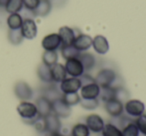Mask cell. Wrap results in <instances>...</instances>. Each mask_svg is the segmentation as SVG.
<instances>
[{
  "instance_id": "40",
  "label": "cell",
  "mask_w": 146,
  "mask_h": 136,
  "mask_svg": "<svg viewBox=\"0 0 146 136\" xmlns=\"http://www.w3.org/2000/svg\"><path fill=\"white\" fill-rule=\"evenodd\" d=\"M48 136H66V135L62 134L61 132H54V133H49Z\"/></svg>"
},
{
  "instance_id": "33",
  "label": "cell",
  "mask_w": 146,
  "mask_h": 136,
  "mask_svg": "<svg viewBox=\"0 0 146 136\" xmlns=\"http://www.w3.org/2000/svg\"><path fill=\"white\" fill-rule=\"evenodd\" d=\"M79 104L86 110H94L99 106V98L98 99H81Z\"/></svg>"
},
{
  "instance_id": "4",
  "label": "cell",
  "mask_w": 146,
  "mask_h": 136,
  "mask_svg": "<svg viewBox=\"0 0 146 136\" xmlns=\"http://www.w3.org/2000/svg\"><path fill=\"white\" fill-rule=\"evenodd\" d=\"M65 69H66L67 75H69L70 77H77L80 78L84 73V67L82 65L81 61L78 57H74V58L67 59L65 61Z\"/></svg>"
},
{
  "instance_id": "3",
  "label": "cell",
  "mask_w": 146,
  "mask_h": 136,
  "mask_svg": "<svg viewBox=\"0 0 146 136\" xmlns=\"http://www.w3.org/2000/svg\"><path fill=\"white\" fill-rule=\"evenodd\" d=\"M124 113L130 118H137L145 113V105L141 100L129 99L124 102Z\"/></svg>"
},
{
  "instance_id": "11",
  "label": "cell",
  "mask_w": 146,
  "mask_h": 136,
  "mask_svg": "<svg viewBox=\"0 0 146 136\" xmlns=\"http://www.w3.org/2000/svg\"><path fill=\"white\" fill-rule=\"evenodd\" d=\"M21 33L23 37L28 40H32L37 36V25L34 19L32 18H25L23 19L22 26L20 28Z\"/></svg>"
},
{
  "instance_id": "32",
  "label": "cell",
  "mask_w": 146,
  "mask_h": 136,
  "mask_svg": "<svg viewBox=\"0 0 146 136\" xmlns=\"http://www.w3.org/2000/svg\"><path fill=\"white\" fill-rule=\"evenodd\" d=\"M62 99L65 101V103L67 105H69L70 107L74 105H77L80 103L81 101V97L78 93H67V94H63L62 95Z\"/></svg>"
},
{
  "instance_id": "16",
  "label": "cell",
  "mask_w": 146,
  "mask_h": 136,
  "mask_svg": "<svg viewBox=\"0 0 146 136\" xmlns=\"http://www.w3.org/2000/svg\"><path fill=\"white\" fill-rule=\"evenodd\" d=\"M73 46L79 52H86L92 46V37L88 34H83V33L76 35L75 40L73 42Z\"/></svg>"
},
{
  "instance_id": "19",
  "label": "cell",
  "mask_w": 146,
  "mask_h": 136,
  "mask_svg": "<svg viewBox=\"0 0 146 136\" xmlns=\"http://www.w3.org/2000/svg\"><path fill=\"white\" fill-rule=\"evenodd\" d=\"M58 34L60 36L62 45H73V42L75 40V31L71 27L62 26L59 28Z\"/></svg>"
},
{
  "instance_id": "10",
  "label": "cell",
  "mask_w": 146,
  "mask_h": 136,
  "mask_svg": "<svg viewBox=\"0 0 146 136\" xmlns=\"http://www.w3.org/2000/svg\"><path fill=\"white\" fill-rule=\"evenodd\" d=\"M79 91L81 99H98L101 87L96 82H91V83L82 85Z\"/></svg>"
},
{
  "instance_id": "35",
  "label": "cell",
  "mask_w": 146,
  "mask_h": 136,
  "mask_svg": "<svg viewBox=\"0 0 146 136\" xmlns=\"http://www.w3.org/2000/svg\"><path fill=\"white\" fill-rule=\"evenodd\" d=\"M116 99L120 100L121 102L127 101V98L129 97V93L124 87H120V86H116V94H115Z\"/></svg>"
},
{
  "instance_id": "24",
  "label": "cell",
  "mask_w": 146,
  "mask_h": 136,
  "mask_svg": "<svg viewBox=\"0 0 146 136\" xmlns=\"http://www.w3.org/2000/svg\"><path fill=\"white\" fill-rule=\"evenodd\" d=\"M37 76L42 82L47 84L53 83L52 78H51V71H50V67L47 66V65L41 63L38 67H37Z\"/></svg>"
},
{
  "instance_id": "8",
  "label": "cell",
  "mask_w": 146,
  "mask_h": 136,
  "mask_svg": "<svg viewBox=\"0 0 146 136\" xmlns=\"http://www.w3.org/2000/svg\"><path fill=\"white\" fill-rule=\"evenodd\" d=\"M41 46L44 51H57L62 46L60 36L58 33H50L43 37L41 41Z\"/></svg>"
},
{
  "instance_id": "29",
  "label": "cell",
  "mask_w": 146,
  "mask_h": 136,
  "mask_svg": "<svg viewBox=\"0 0 146 136\" xmlns=\"http://www.w3.org/2000/svg\"><path fill=\"white\" fill-rule=\"evenodd\" d=\"M58 62V52L57 51H44L42 54V63L51 67Z\"/></svg>"
},
{
  "instance_id": "30",
  "label": "cell",
  "mask_w": 146,
  "mask_h": 136,
  "mask_svg": "<svg viewBox=\"0 0 146 136\" xmlns=\"http://www.w3.org/2000/svg\"><path fill=\"white\" fill-rule=\"evenodd\" d=\"M116 94V86H110V87H104L101 88L100 91V99L103 102H107L111 99H114Z\"/></svg>"
},
{
  "instance_id": "14",
  "label": "cell",
  "mask_w": 146,
  "mask_h": 136,
  "mask_svg": "<svg viewBox=\"0 0 146 136\" xmlns=\"http://www.w3.org/2000/svg\"><path fill=\"white\" fill-rule=\"evenodd\" d=\"M121 132L122 136H140L137 125L131 118H123L121 116Z\"/></svg>"
},
{
  "instance_id": "31",
  "label": "cell",
  "mask_w": 146,
  "mask_h": 136,
  "mask_svg": "<svg viewBox=\"0 0 146 136\" xmlns=\"http://www.w3.org/2000/svg\"><path fill=\"white\" fill-rule=\"evenodd\" d=\"M23 39H24V37H23L20 29H16V30H11V29H9L8 40L11 44L19 45L23 41Z\"/></svg>"
},
{
  "instance_id": "12",
  "label": "cell",
  "mask_w": 146,
  "mask_h": 136,
  "mask_svg": "<svg viewBox=\"0 0 146 136\" xmlns=\"http://www.w3.org/2000/svg\"><path fill=\"white\" fill-rule=\"evenodd\" d=\"M44 118V123H45V130L46 133H54V132H60L61 128H62V123H61L60 118L54 113L51 112Z\"/></svg>"
},
{
  "instance_id": "17",
  "label": "cell",
  "mask_w": 146,
  "mask_h": 136,
  "mask_svg": "<svg viewBox=\"0 0 146 136\" xmlns=\"http://www.w3.org/2000/svg\"><path fill=\"white\" fill-rule=\"evenodd\" d=\"M50 71L53 83H60L67 77V72L64 64H61L59 62L50 67Z\"/></svg>"
},
{
  "instance_id": "36",
  "label": "cell",
  "mask_w": 146,
  "mask_h": 136,
  "mask_svg": "<svg viewBox=\"0 0 146 136\" xmlns=\"http://www.w3.org/2000/svg\"><path fill=\"white\" fill-rule=\"evenodd\" d=\"M40 0H23V6L29 11H34L38 6Z\"/></svg>"
},
{
  "instance_id": "5",
  "label": "cell",
  "mask_w": 146,
  "mask_h": 136,
  "mask_svg": "<svg viewBox=\"0 0 146 136\" xmlns=\"http://www.w3.org/2000/svg\"><path fill=\"white\" fill-rule=\"evenodd\" d=\"M82 86L81 80L77 77H66L63 81L59 83V89L62 94L77 93Z\"/></svg>"
},
{
  "instance_id": "27",
  "label": "cell",
  "mask_w": 146,
  "mask_h": 136,
  "mask_svg": "<svg viewBox=\"0 0 146 136\" xmlns=\"http://www.w3.org/2000/svg\"><path fill=\"white\" fill-rule=\"evenodd\" d=\"M60 53L61 56L67 60V59L74 58V57H78L80 54V52L78 50H76L75 47L73 45H62L60 47Z\"/></svg>"
},
{
  "instance_id": "22",
  "label": "cell",
  "mask_w": 146,
  "mask_h": 136,
  "mask_svg": "<svg viewBox=\"0 0 146 136\" xmlns=\"http://www.w3.org/2000/svg\"><path fill=\"white\" fill-rule=\"evenodd\" d=\"M51 9H52V3L50 0H40L38 6L33 11V14L34 16L45 17L51 12Z\"/></svg>"
},
{
  "instance_id": "20",
  "label": "cell",
  "mask_w": 146,
  "mask_h": 136,
  "mask_svg": "<svg viewBox=\"0 0 146 136\" xmlns=\"http://www.w3.org/2000/svg\"><path fill=\"white\" fill-rule=\"evenodd\" d=\"M62 95L63 94H62V92L60 91L59 87H57V86L53 83L48 84V86L43 88V90H42V96H44L45 98H47V99L51 102L61 98Z\"/></svg>"
},
{
  "instance_id": "1",
  "label": "cell",
  "mask_w": 146,
  "mask_h": 136,
  "mask_svg": "<svg viewBox=\"0 0 146 136\" xmlns=\"http://www.w3.org/2000/svg\"><path fill=\"white\" fill-rule=\"evenodd\" d=\"M16 110L22 120L28 124H33L39 117H41L35 103L30 101H21L17 105Z\"/></svg>"
},
{
  "instance_id": "7",
  "label": "cell",
  "mask_w": 146,
  "mask_h": 136,
  "mask_svg": "<svg viewBox=\"0 0 146 136\" xmlns=\"http://www.w3.org/2000/svg\"><path fill=\"white\" fill-rule=\"evenodd\" d=\"M104 108L107 114L112 118H119L123 115L124 113V104L120 100L111 99L107 102H104Z\"/></svg>"
},
{
  "instance_id": "21",
  "label": "cell",
  "mask_w": 146,
  "mask_h": 136,
  "mask_svg": "<svg viewBox=\"0 0 146 136\" xmlns=\"http://www.w3.org/2000/svg\"><path fill=\"white\" fill-rule=\"evenodd\" d=\"M78 58L81 61L85 71H90V70H92L94 67H95L96 58L92 53L87 52V51H86V52H80Z\"/></svg>"
},
{
  "instance_id": "13",
  "label": "cell",
  "mask_w": 146,
  "mask_h": 136,
  "mask_svg": "<svg viewBox=\"0 0 146 136\" xmlns=\"http://www.w3.org/2000/svg\"><path fill=\"white\" fill-rule=\"evenodd\" d=\"M52 113L59 118H67L71 114V107L67 105L61 97L52 102Z\"/></svg>"
},
{
  "instance_id": "38",
  "label": "cell",
  "mask_w": 146,
  "mask_h": 136,
  "mask_svg": "<svg viewBox=\"0 0 146 136\" xmlns=\"http://www.w3.org/2000/svg\"><path fill=\"white\" fill-rule=\"evenodd\" d=\"M80 80H81L82 85H84V84L91 83V82H95V79H94L92 76H90L89 74H87V73H84L83 75L80 77Z\"/></svg>"
},
{
  "instance_id": "18",
  "label": "cell",
  "mask_w": 146,
  "mask_h": 136,
  "mask_svg": "<svg viewBox=\"0 0 146 136\" xmlns=\"http://www.w3.org/2000/svg\"><path fill=\"white\" fill-rule=\"evenodd\" d=\"M35 105L38 110V113L41 117H45L52 112V102L49 101L44 96H39L35 101Z\"/></svg>"
},
{
  "instance_id": "9",
  "label": "cell",
  "mask_w": 146,
  "mask_h": 136,
  "mask_svg": "<svg viewBox=\"0 0 146 136\" xmlns=\"http://www.w3.org/2000/svg\"><path fill=\"white\" fill-rule=\"evenodd\" d=\"M14 93L21 101H29L33 97V89L27 82L18 81L14 85Z\"/></svg>"
},
{
  "instance_id": "34",
  "label": "cell",
  "mask_w": 146,
  "mask_h": 136,
  "mask_svg": "<svg viewBox=\"0 0 146 136\" xmlns=\"http://www.w3.org/2000/svg\"><path fill=\"white\" fill-rule=\"evenodd\" d=\"M134 122L137 125L140 134L143 136H146V113H143L139 117L135 118Z\"/></svg>"
},
{
  "instance_id": "15",
  "label": "cell",
  "mask_w": 146,
  "mask_h": 136,
  "mask_svg": "<svg viewBox=\"0 0 146 136\" xmlns=\"http://www.w3.org/2000/svg\"><path fill=\"white\" fill-rule=\"evenodd\" d=\"M92 47L99 55H104L109 51V42L103 35H96L92 38Z\"/></svg>"
},
{
  "instance_id": "26",
  "label": "cell",
  "mask_w": 146,
  "mask_h": 136,
  "mask_svg": "<svg viewBox=\"0 0 146 136\" xmlns=\"http://www.w3.org/2000/svg\"><path fill=\"white\" fill-rule=\"evenodd\" d=\"M90 130L85 123L78 122L71 128L70 136H90Z\"/></svg>"
},
{
  "instance_id": "28",
  "label": "cell",
  "mask_w": 146,
  "mask_h": 136,
  "mask_svg": "<svg viewBox=\"0 0 146 136\" xmlns=\"http://www.w3.org/2000/svg\"><path fill=\"white\" fill-rule=\"evenodd\" d=\"M23 0H8L6 6L4 7L5 11L11 13H19L23 9Z\"/></svg>"
},
{
  "instance_id": "37",
  "label": "cell",
  "mask_w": 146,
  "mask_h": 136,
  "mask_svg": "<svg viewBox=\"0 0 146 136\" xmlns=\"http://www.w3.org/2000/svg\"><path fill=\"white\" fill-rule=\"evenodd\" d=\"M32 125H34L35 129H36L38 132H40V133H42V132H45V133H46V130H45L44 118H43V117H39L38 119H37L36 121H35L34 123L32 124Z\"/></svg>"
},
{
  "instance_id": "2",
  "label": "cell",
  "mask_w": 146,
  "mask_h": 136,
  "mask_svg": "<svg viewBox=\"0 0 146 136\" xmlns=\"http://www.w3.org/2000/svg\"><path fill=\"white\" fill-rule=\"evenodd\" d=\"M117 73L111 68H102L98 71L95 76V82L101 88L114 86V83L117 80Z\"/></svg>"
},
{
  "instance_id": "6",
  "label": "cell",
  "mask_w": 146,
  "mask_h": 136,
  "mask_svg": "<svg viewBox=\"0 0 146 136\" xmlns=\"http://www.w3.org/2000/svg\"><path fill=\"white\" fill-rule=\"evenodd\" d=\"M84 123L89 128L90 132L95 134L101 133L104 128V125H105V121H104L103 118L99 114H96V113H91L86 116Z\"/></svg>"
},
{
  "instance_id": "25",
  "label": "cell",
  "mask_w": 146,
  "mask_h": 136,
  "mask_svg": "<svg viewBox=\"0 0 146 136\" xmlns=\"http://www.w3.org/2000/svg\"><path fill=\"white\" fill-rule=\"evenodd\" d=\"M102 136H122L121 128L115 123L107 122L101 132Z\"/></svg>"
},
{
  "instance_id": "39",
  "label": "cell",
  "mask_w": 146,
  "mask_h": 136,
  "mask_svg": "<svg viewBox=\"0 0 146 136\" xmlns=\"http://www.w3.org/2000/svg\"><path fill=\"white\" fill-rule=\"evenodd\" d=\"M8 0H0V8H4Z\"/></svg>"
},
{
  "instance_id": "23",
  "label": "cell",
  "mask_w": 146,
  "mask_h": 136,
  "mask_svg": "<svg viewBox=\"0 0 146 136\" xmlns=\"http://www.w3.org/2000/svg\"><path fill=\"white\" fill-rule=\"evenodd\" d=\"M7 26L11 30H16V29H20L23 23V17L19 13H11L8 15L6 19Z\"/></svg>"
}]
</instances>
